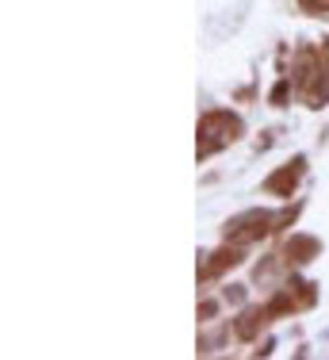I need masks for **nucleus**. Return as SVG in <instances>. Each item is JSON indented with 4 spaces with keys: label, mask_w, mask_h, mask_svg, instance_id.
Segmentation results:
<instances>
[{
    "label": "nucleus",
    "mask_w": 329,
    "mask_h": 360,
    "mask_svg": "<svg viewBox=\"0 0 329 360\" xmlns=\"http://www.w3.org/2000/svg\"><path fill=\"white\" fill-rule=\"evenodd\" d=\"M238 134H241V119L238 115H230V111H207V115L199 119V158L230 146Z\"/></svg>",
    "instance_id": "nucleus-1"
},
{
    "label": "nucleus",
    "mask_w": 329,
    "mask_h": 360,
    "mask_svg": "<svg viewBox=\"0 0 329 360\" xmlns=\"http://www.w3.org/2000/svg\"><path fill=\"white\" fill-rule=\"evenodd\" d=\"M268 215H261V211H249V215H241V219H233L230 226H226V238L233 245H245V242H257V238L268 230Z\"/></svg>",
    "instance_id": "nucleus-2"
},
{
    "label": "nucleus",
    "mask_w": 329,
    "mask_h": 360,
    "mask_svg": "<svg viewBox=\"0 0 329 360\" xmlns=\"http://www.w3.org/2000/svg\"><path fill=\"white\" fill-rule=\"evenodd\" d=\"M299 176H302V158L295 161V165L276 169V173L264 180V192H268V195H291V192L299 188Z\"/></svg>",
    "instance_id": "nucleus-3"
},
{
    "label": "nucleus",
    "mask_w": 329,
    "mask_h": 360,
    "mask_svg": "<svg viewBox=\"0 0 329 360\" xmlns=\"http://www.w3.org/2000/svg\"><path fill=\"white\" fill-rule=\"evenodd\" d=\"M238 261H241L238 250H219V253H214V261L203 269V276H219L222 269H230V264H238Z\"/></svg>",
    "instance_id": "nucleus-4"
},
{
    "label": "nucleus",
    "mask_w": 329,
    "mask_h": 360,
    "mask_svg": "<svg viewBox=\"0 0 329 360\" xmlns=\"http://www.w3.org/2000/svg\"><path fill=\"white\" fill-rule=\"evenodd\" d=\"M261 322H264L261 311H245V314H241V322H238V338H253Z\"/></svg>",
    "instance_id": "nucleus-5"
},
{
    "label": "nucleus",
    "mask_w": 329,
    "mask_h": 360,
    "mask_svg": "<svg viewBox=\"0 0 329 360\" xmlns=\"http://www.w3.org/2000/svg\"><path fill=\"white\" fill-rule=\"evenodd\" d=\"M307 12H329V0H299Z\"/></svg>",
    "instance_id": "nucleus-6"
}]
</instances>
